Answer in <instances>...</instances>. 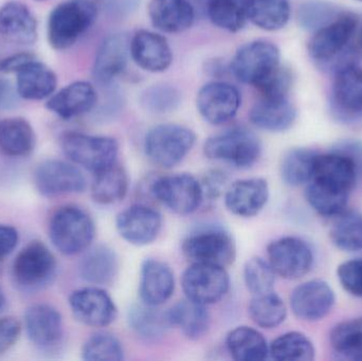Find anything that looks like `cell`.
Returning <instances> with one entry per match:
<instances>
[{
    "mask_svg": "<svg viewBox=\"0 0 362 361\" xmlns=\"http://www.w3.org/2000/svg\"><path fill=\"white\" fill-rule=\"evenodd\" d=\"M98 12L93 0H64L55 6L47 20V40L51 48H71L93 27Z\"/></svg>",
    "mask_w": 362,
    "mask_h": 361,
    "instance_id": "1",
    "label": "cell"
},
{
    "mask_svg": "<svg viewBox=\"0 0 362 361\" xmlns=\"http://www.w3.org/2000/svg\"><path fill=\"white\" fill-rule=\"evenodd\" d=\"M95 235L93 218L78 206H63L52 214L49 222V239L64 256H76L86 251Z\"/></svg>",
    "mask_w": 362,
    "mask_h": 361,
    "instance_id": "2",
    "label": "cell"
},
{
    "mask_svg": "<svg viewBox=\"0 0 362 361\" xmlns=\"http://www.w3.org/2000/svg\"><path fill=\"white\" fill-rule=\"evenodd\" d=\"M204 153L210 160L246 170L255 165L262 153L259 137L245 127H236L209 138Z\"/></svg>",
    "mask_w": 362,
    "mask_h": 361,
    "instance_id": "3",
    "label": "cell"
},
{
    "mask_svg": "<svg viewBox=\"0 0 362 361\" xmlns=\"http://www.w3.org/2000/svg\"><path fill=\"white\" fill-rule=\"evenodd\" d=\"M195 142V133L187 127L173 123L159 124L146 134L144 152L155 165L171 169L187 156Z\"/></svg>",
    "mask_w": 362,
    "mask_h": 361,
    "instance_id": "4",
    "label": "cell"
},
{
    "mask_svg": "<svg viewBox=\"0 0 362 361\" xmlns=\"http://www.w3.org/2000/svg\"><path fill=\"white\" fill-rule=\"evenodd\" d=\"M62 148L72 163L95 174L116 163L119 155L115 138L74 131L63 136Z\"/></svg>",
    "mask_w": 362,
    "mask_h": 361,
    "instance_id": "5",
    "label": "cell"
},
{
    "mask_svg": "<svg viewBox=\"0 0 362 361\" xmlns=\"http://www.w3.org/2000/svg\"><path fill=\"white\" fill-rule=\"evenodd\" d=\"M57 259L42 242L23 247L12 265L15 284L25 292H37L51 284L57 273Z\"/></svg>",
    "mask_w": 362,
    "mask_h": 361,
    "instance_id": "6",
    "label": "cell"
},
{
    "mask_svg": "<svg viewBox=\"0 0 362 361\" xmlns=\"http://www.w3.org/2000/svg\"><path fill=\"white\" fill-rule=\"evenodd\" d=\"M183 256L191 263L227 267L235 261L236 244L225 229L208 227L194 231L183 239Z\"/></svg>",
    "mask_w": 362,
    "mask_h": 361,
    "instance_id": "7",
    "label": "cell"
},
{
    "mask_svg": "<svg viewBox=\"0 0 362 361\" xmlns=\"http://www.w3.org/2000/svg\"><path fill=\"white\" fill-rule=\"evenodd\" d=\"M280 50L267 40H255L243 46L234 55L230 70L240 82L255 88L280 69Z\"/></svg>",
    "mask_w": 362,
    "mask_h": 361,
    "instance_id": "8",
    "label": "cell"
},
{
    "mask_svg": "<svg viewBox=\"0 0 362 361\" xmlns=\"http://www.w3.org/2000/svg\"><path fill=\"white\" fill-rule=\"evenodd\" d=\"M151 190L159 203L180 215L193 213L204 201L202 184L191 174L161 176L153 182Z\"/></svg>",
    "mask_w": 362,
    "mask_h": 361,
    "instance_id": "9",
    "label": "cell"
},
{
    "mask_svg": "<svg viewBox=\"0 0 362 361\" xmlns=\"http://www.w3.org/2000/svg\"><path fill=\"white\" fill-rule=\"evenodd\" d=\"M226 267L192 263L181 278L185 298L202 305L219 302L229 292L230 277Z\"/></svg>",
    "mask_w": 362,
    "mask_h": 361,
    "instance_id": "10",
    "label": "cell"
},
{
    "mask_svg": "<svg viewBox=\"0 0 362 361\" xmlns=\"http://www.w3.org/2000/svg\"><path fill=\"white\" fill-rule=\"evenodd\" d=\"M33 180L36 190L49 199L82 193L86 189L81 170L74 163L57 159L40 162L34 171Z\"/></svg>",
    "mask_w": 362,
    "mask_h": 361,
    "instance_id": "11",
    "label": "cell"
},
{
    "mask_svg": "<svg viewBox=\"0 0 362 361\" xmlns=\"http://www.w3.org/2000/svg\"><path fill=\"white\" fill-rule=\"evenodd\" d=\"M268 263L283 279L297 280L310 273L314 264L312 248L304 239L285 237L269 244Z\"/></svg>",
    "mask_w": 362,
    "mask_h": 361,
    "instance_id": "12",
    "label": "cell"
},
{
    "mask_svg": "<svg viewBox=\"0 0 362 361\" xmlns=\"http://www.w3.org/2000/svg\"><path fill=\"white\" fill-rule=\"evenodd\" d=\"M356 28L357 17L351 13L342 12L337 18L315 31L308 44L310 57L327 65L336 61L346 51Z\"/></svg>",
    "mask_w": 362,
    "mask_h": 361,
    "instance_id": "13",
    "label": "cell"
},
{
    "mask_svg": "<svg viewBox=\"0 0 362 361\" xmlns=\"http://www.w3.org/2000/svg\"><path fill=\"white\" fill-rule=\"evenodd\" d=\"M331 110L334 117L342 122H352L362 117V68L346 63L337 68Z\"/></svg>",
    "mask_w": 362,
    "mask_h": 361,
    "instance_id": "14",
    "label": "cell"
},
{
    "mask_svg": "<svg viewBox=\"0 0 362 361\" xmlns=\"http://www.w3.org/2000/svg\"><path fill=\"white\" fill-rule=\"evenodd\" d=\"M72 315L84 326L105 328L118 316V309L107 292L99 286L74 290L69 297Z\"/></svg>",
    "mask_w": 362,
    "mask_h": 361,
    "instance_id": "15",
    "label": "cell"
},
{
    "mask_svg": "<svg viewBox=\"0 0 362 361\" xmlns=\"http://www.w3.org/2000/svg\"><path fill=\"white\" fill-rule=\"evenodd\" d=\"M242 104L240 91L233 85L214 81L204 85L198 91L196 105L200 116L213 125L229 122Z\"/></svg>",
    "mask_w": 362,
    "mask_h": 361,
    "instance_id": "16",
    "label": "cell"
},
{
    "mask_svg": "<svg viewBox=\"0 0 362 361\" xmlns=\"http://www.w3.org/2000/svg\"><path fill=\"white\" fill-rule=\"evenodd\" d=\"M116 228L120 237L131 245H150L160 233L163 216L154 208L138 203L117 215Z\"/></svg>",
    "mask_w": 362,
    "mask_h": 361,
    "instance_id": "17",
    "label": "cell"
},
{
    "mask_svg": "<svg viewBox=\"0 0 362 361\" xmlns=\"http://www.w3.org/2000/svg\"><path fill=\"white\" fill-rule=\"evenodd\" d=\"M333 288L322 280H312L297 286L291 292L293 315L303 321H319L331 313L335 304Z\"/></svg>",
    "mask_w": 362,
    "mask_h": 361,
    "instance_id": "18",
    "label": "cell"
},
{
    "mask_svg": "<svg viewBox=\"0 0 362 361\" xmlns=\"http://www.w3.org/2000/svg\"><path fill=\"white\" fill-rule=\"evenodd\" d=\"M23 326L28 339L40 350L54 349L63 339V318L52 305L30 307L23 316Z\"/></svg>",
    "mask_w": 362,
    "mask_h": 361,
    "instance_id": "19",
    "label": "cell"
},
{
    "mask_svg": "<svg viewBox=\"0 0 362 361\" xmlns=\"http://www.w3.org/2000/svg\"><path fill=\"white\" fill-rule=\"evenodd\" d=\"M269 199V186L264 178L240 179L228 187L225 192L227 209L238 218L257 216Z\"/></svg>",
    "mask_w": 362,
    "mask_h": 361,
    "instance_id": "20",
    "label": "cell"
},
{
    "mask_svg": "<svg viewBox=\"0 0 362 361\" xmlns=\"http://www.w3.org/2000/svg\"><path fill=\"white\" fill-rule=\"evenodd\" d=\"M131 40L123 33L112 34L100 45L93 66V78L100 86L112 84L127 66Z\"/></svg>",
    "mask_w": 362,
    "mask_h": 361,
    "instance_id": "21",
    "label": "cell"
},
{
    "mask_svg": "<svg viewBox=\"0 0 362 361\" xmlns=\"http://www.w3.org/2000/svg\"><path fill=\"white\" fill-rule=\"evenodd\" d=\"M0 36L21 46L35 44L37 19L27 4L19 0H8L0 6Z\"/></svg>",
    "mask_w": 362,
    "mask_h": 361,
    "instance_id": "22",
    "label": "cell"
},
{
    "mask_svg": "<svg viewBox=\"0 0 362 361\" xmlns=\"http://www.w3.org/2000/svg\"><path fill=\"white\" fill-rule=\"evenodd\" d=\"M98 103L95 86L86 81H76L61 90L55 91L46 107L63 120H71L91 112Z\"/></svg>",
    "mask_w": 362,
    "mask_h": 361,
    "instance_id": "23",
    "label": "cell"
},
{
    "mask_svg": "<svg viewBox=\"0 0 362 361\" xmlns=\"http://www.w3.org/2000/svg\"><path fill=\"white\" fill-rule=\"evenodd\" d=\"M129 52L141 69L153 73L165 71L173 63V52L167 38L146 30H140L133 36Z\"/></svg>",
    "mask_w": 362,
    "mask_h": 361,
    "instance_id": "24",
    "label": "cell"
},
{
    "mask_svg": "<svg viewBox=\"0 0 362 361\" xmlns=\"http://www.w3.org/2000/svg\"><path fill=\"white\" fill-rule=\"evenodd\" d=\"M175 292V276L167 263L146 259L140 271L139 296L144 304L161 307Z\"/></svg>",
    "mask_w": 362,
    "mask_h": 361,
    "instance_id": "25",
    "label": "cell"
},
{
    "mask_svg": "<svg viewBox=\"0 0 362 361\" xmlns=\"http://www.w3.org/2000/svg\"><path fill=\"white\" fill-rule=\"evenodd\" d=\"M57 76L46 64L36 59L16 73L19 99L25 101L48 100L57 91Z\"/></svg>",
    "mask_w": 362,
    "mask_h": 361,
    "instance_id": "26",
    "label": "cell"
},
{
    "mask_svg": "<svg viewBox=\"0 0 362 361\" xmlns=\"http://www.w3.org/2000/svg\"><path fill=\"white\" fill-rule=\"evenodd\" d=\"M118 256L106 245L87 249L78 263L80 277L91 285H110L118 277Z\"/></svg>",
    "mask_w": 362,
    "mask_h": 361,
    "instance_id": "27",
    "label": "cell"
},
{
    "mask_svg": "<svg viewBox=\"0 0 362 361\" xmlns=\"http://www.w3.org/2000/svg\"><path fill=\"white\" fill-rule=\"evenodd\" d=\"M148 16L153 25L165 33H180L193 25L195 10L189 0H152Z\"/></svg>",
    "mask_w": 362,
    "mask_h": 361,
    "instance_id": "28",
    "label": "cell"
},
{
    "mask_svg": "<svg viewBox=\"0 0 362 361\" xmlns=\"http://www.w3.org/2000/svg\"><path fill=\"white\" fill-rule=\"evenodd\" d=\"M251 123L263 131L281 133L293 126L297 118V110L285 99L262 97L253 105L249 114Z\"/></svg>",
    "mask_w": 362,
    "mask_h": 361,
    "instance_id": "29",
    "label": "cell"
},
{
    "mask_svg": "<svg viewBox=\"0 0 362 361\" xmlns=\"http://www.w3.org/2000/svg\"><path fill=\"white\" fill-rule=\"evenodd\" d=\"M36 136L31 123L23 117L0 121V152L12 158H23L33 153Z\"/></svg>",
    "mask_w": 362,
    "mask_h": 361,
    "instance_id": "30",
    "label": "cell"
},
{
    "mask_svg": "<svg viewBox=\"0 0 362 361\" xmlns=\"http://www.w3.org/2000/svg\"><path fill=\"white\" fill-rule=\"evenodd\" d=\"M167 312L172 328L178 329L191 341L202 338L210 328V314L206 305L189 299L180 301Z\"/></svg>",
    "mask_w": 362,
    "mask_h": 361,
    "instance_id": "31",
    "label": "cell"
},
{
    "mask_svg": "<svg viewBox=\"0 0 362 361\" xmlns=\"http://www.w3.org/2000/svg\"><path fill=\"white\" fill-rule=\"evenodd\" d=\"M129 187L127 172L116 162L95 174L91 184V197L99 205H114L127 196Z\"/></svg>",
    "mask_w": 362,
    "mask_h": 361,
    "instance_id": "32",
    "label": "cell"
},
{
    "mask_svg": "<svg viewBox=\"0 0 362 361\" xmlns=\"http://www.w3.org/2000/svg\"><path fill=\"white\" fill-rule=\"evenodd\" d=\"M228 352L238 361H261L269 356V345L262 333L249 326H238L228 333Z\"/></svg>",
    "mask_w": 362,
    "mask_h": 361,
    "instance_id": "33",
    "label": "cell"
},
{
    "mask_svg": "<svg viewBox=\"0 0 362 361\" xmlns=\"http://www.w3.org/2000/svg\"><path fill=\"white\" fill-rule=\"evenodd\" d=\"M127 321L129 328L140 338L148 341H159L172 328L168 312L161 311L159 307H151L142 302L129 309Z\"/></svg>",
    "mask_w": 362,
    "mask_h": 361,
    "instance_id": "34",
    "label": "cell"
},
{
    "mask_svg": "<svg viewBox=\"0 0 362 361\" xmlns=\"http://www.w3.org/2000/svg\"><path fill=\"white\" fill-rule=\"evenodd\" d=\"M318 152L310 148L289 150L283 157L280 172L285 184L300 187L308 184L314 173L315 161Z\"/></svg>",
    "mask_w": 362,
    "mask_h": 361,
    "instance_id": "35",
    "label": "cell"
},
{
    "mask_svg": "<svg viewBox=\"0 0 362 361\" xmlns=\"http://www.w3.org/2000/svg\"><path fill=\"white\" fill-rule=\"evenodd\" d=\"M249 2L250 0H209V18L219 29L238 32L248 21Z\"/></svg>",
    "mask_w": 362,
    "mask_h": 361,
    "instance_id": "36",
    "label": "cell"
},
{
    "mask_svg": "<svg viewBox=\"0 0 362 361\" xmlns=\"http://www.w3.org/2000/svg\"><path fill=\"white\" fill-rule=\"evenodd\" d=\"M291 18L289 0H250L249 19L259 29L278 31Z\"/></svg>",
    "mask_w": 362,
    "mask_h": 361,
    "instance_id": "37",
    "label": "cell"
},
{
    "mask_svg": "<svg viewBox=\"0 0 362 361\" xmlns=\"http://www.w3.org/2000/svg\"><path fill=\"white\" fill-rule=\"evenodd\" d=\"M332 242L346 252L362 250V212L344 211L336 216L329 230Z\"/></svg>",
    "mask_w": 362,
    "mask_h": 361,
    "instance_id": "38",
    "label": "cell"
},
{
    "mask_svg": "<svg viewBox=\"0 0 362 361\" xmlns=\"http://www.w3.org/2000/svg\"><path fill=\"white\" fill-rule=\"evenodd\" d=\"M248 312L257 326L267 330L281 326L287 316L286 305L274 290L253 296L249 303Z\"/></svg>",
    "mask_w": 362,
    "mask_h": 361,
    "instance_id": "39",
    "label": "cell"
},
{
    "mask_svg": "<svg viewBox=\"0 0 362 361\" xmlns=\"http://www.w3.org/2000/svg\"><path fill=\"white\" fill-rule=\"evenodd\" d=\"M269 355L279 361H312L316 350L306 335L300 332H288L281 335L269 345Z\"/></svg>",
    "mask_w": 362,
    "mask_h": 361,
    "instance_id": "40",
    "label": "cell"
},
{
    "mask_svg": "<svg viewBox=\"0 0 362 361\" xmlns=\"http://www.w3.org/2000/svg\"><path fill=\"white\" fill-rule=\"evenodd\" d=\"M332 348L336 354L350 360H362V318L346 320L332 330Z\"/></svg>",
    "mask_w": 362,
    "mask_h": 361,
    "instance_id": "41",
    "label": "cell"
},
{
    "mask_svg": "<svg viewBox=\"0 0 362 361\" xmlns=\"http://www.w3.org/2000/svg\"><path fill=\"white\" fill-rule=\"evenodd\" d=\"M305 196L310 207L325 218H336L346 211L349 194L334 192L315 182H308Z\"/></svg>",
    "mask_w": 362,
    "mask_h": 361,
    "instance_id": "42",
    "label": "cell"
},
{
    "mask_svg": "<svg viewBox=\"0 0 362 361\" xmlns=\"http://www.w3.org/2000/svg\"><path fill=\"white\" fill-rule=\"evenodd\" d=\"M82 358L87 361H121L124 348L115 335L107 332L93 334L82 348Z\"/></svg>",
    "mask_w": 362,
    "mask_h": 361,
    "instance_id": "43",
    "label": "cell"
},
{
    "mask_svg": "<svg viewBox=\"0 0 362 361\" xmlns=\"http://www.w3.org/2000/svg\"><path fill=\"white\" fill-rule=\"evenodd\" d=\"M181 95L171 85L159 84L148 87L142 93L140 103L151 114H165L174 112L180 105Z\"/></svg>",
    "mask_w": 362,
    "mask_h": 361,
    "instance_id": "44",
    "label": "cell"
},
{
    "mask_svg": "<svg viewBox=\"0 0 362 361\" xmlns=\"http://www.w3.org/2000/svg\"><path fill=\"white\" fill-rule=\"evenodd\" d=\"M276 276L269 263L263 259L252 258L245 264V284L253 296L274 292Z\"/></svg>",
    "mask_w": 362,
    "mask_h": 361,
    "instance_id": "45",
    "label": "cell"
},
{
    "mask_svg": "<svg viewBox=\"0 0 362 361\" xmlns=\"http://www.w3.org/2000/svg\"><path fill=\"white\" fill-rule=\"evenodd\" d=\"M341 13L329 2L322 0H310L304 2L299 8L298 19L304 29L317 31L327 23L337 18Z\"/></svg>",
    "mask_w": 362,
    "mask_h": 361,
    "instance_id": "46",
    "label": "cell"
},
{
    "mask_svg": "<svg viewBox=\"0 0 362 361\" xmlns=\"http://www.w3.org/2000/svg\"><path fill=\"white\" fill-rule=\"evenodd\" d=\"M338 279L349 294L362 298V259L346 261L337 269Z\"/></svg>",
    "mask_w": 362,
    "mask_h": 361,
    "instance_id": "47",
    "label": "cell"
},
{
    "mask_svg": "<svg viewBox=\"0 0 362 361\" xmlns=\"http://www.w3.org/2000/svg\"><path fill=\"white\" fill-rule=\"evenodd\" d=\"M291 86V72L285 68L280 67L274 76L257 87V89L261 93L262 97L265 99H285Z\"/></svg>",
    "mask_w": 362,
    "mask_h": 361,
    "instance_id": "48",
    "label": "cell"
},
{
    "mask_svg": "<svg viewBox=\"0 0 362 361\" xmlns=\"http://www.w3.org/2000/svg\"><path fill=\"white\" fill-rule=\"evenodd\" d=\"M23 326L14 317L0 318V355L8 352L21 337Z\"/></svg>",
    "mask_w": 362,
    "mask_h": 361,
    "instance_id": "49",
    "label": "cell"
},
{
    "mask_svg": "<svg viewBox=\"0 0 362 361\" xmlns=\"http://www.w3.org/2000/svg\"><path fill=\"white\" fill-rule=\"evenodd\" d=\"M226 182H227V177L218 170H213L206 174L202 182H200L204 199H208L210 201L216 199L225 190Z\"/></svg>",
    "mask_w": 362,
    "mask_h": 361,
    "instance_id": "50",
    "label": "cell"
},
{
    "mask_svg": "<svg viewBox=\"0 0 362 361\" xmlns=\"http://www.w3.org/2000/svg\"><path fill=\"white\" fill-rule=\"evenodd\" d=\"M36 59L37 57L29 51L13 53L0 59V73L16 74L19 70Z\"/></svg>",
    "mask_w": 362,
    "mask_h": 361,
    "instance_id": "51",
    "label": "cell"
},
{
    "mask_svg": "<svg viewBox=\"0 0 362 361\" xmlns=\"http://www.w3.org/2000/svg\"><path fill=\"white\" fill-rule=\"evenodd\" d=\"M19 241L18 231L8 225H0V260L10 256Z\"/></svg>",
    "mask_w": 362,
    "mask_h": 361,
    "instance_id": "52",
    "label": "cell"
},
{
    "mask_svg": "<svg viewBox=\"0 0 362 361\" xmlns=\"http://www.w3.org/2000/svg\"><path fill=\"white\" fill-rule=\"evenodd\" d=\"M19 97L10 81L0 76V110H11L17 105Z\"/></svg>",
    "mask_w": 362,
    "mask_h": 361,
    "instance_id": "53",
    "label": "cell"
},
{
    "mask_svg": "<svg viewBox=\"0 0 362 361\" xmlns=\"http://www.w3.org/2000/svg\"><path fill=\"white\" fill-rule=\"evenodd\" d=\"M98 8H103L115 14L129 13L136 8L139 0H93Z\"/></svg>",
    "mask_w": 362,
    "mask_h": 361,
    "instance_id": "54",
    "label": "cell"
},
{
    "mask_svg": "<svg viewBox=\"0 0 362 361\" xmlns=\"http://www.w3.org/2000/svg\"><path fill=\"white\" fill-rule=\"evenodd\" d=\"M4 303H6V298H4V292H2L1 288H0V311L4 309Z\"/></svg>",
    "mask_w": 362,
    "mask_h": 361,
    "instance_id": "55",
    "label": "cell"
},
{
    "mask_svg": "<svg viewBox=\"0 0 362 361\" xmlns=\"http://www.w3.org/2000/svg\"><path fill=\"white\" fill-rule=\"evenodd\" d=\"M2 262H4V261L0 260V275H1L2 273Z\"/></svg>",
    "mask_w": 362,
    "mask_h": 361,
    "instance_id": "56",
    "label": "cell"
},
{
    "mask_svg": "<svg viewBox=\"0 0 362 361\" xmlns=\"http://www.w3.org/2000/svg\"><path fill=\"white\" fill-rule=\"evenodd\" d=\"M35 1H37V2H44V1H47V0H35Z\"/></svg>",
    "mask_w": 362,
    "mask_h": 361,
    "instance_id": "57",
    "label": "cell"
},
{
    "mask_svg": "<svg viewBox=\"0 0 362 361\" xmlns=\"http://www.w3.org/2000/svg\"><path fill=\"white\" fill-rule=\"evenodd\" d=\"M359 1H362V0H359Z\"/></svg>",
    "mask_w": 362,
    "mask_h": 361,
    "instance_id": "58",
    "label": "cell"
}]
</instances>
